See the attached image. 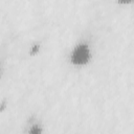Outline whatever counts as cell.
<instances>
[{"label":"cell","instance_id":"6da1fadb","mask_svg":"<svg viewBox=\"0 0 134 134\" xmlns=\"http://www.w3.org/2000/svg\"><path fill=\"white\" fill-rule=\"evenodd\" d=\"M70 61L73 65L84 66L90 61V48L86 43L77 44L70 55Z\"/></svg>","mask_w":134,"mask_h":134},{"label":"cell","instance_id":"7a4b0ae2","mask_svg":"<svg viewBox=\"0 0 134 134\" xmlns=\"http://www.w3.org/2000/svg\"><path fill=\"white\" fill-rule=\"evenodd\" d=\"M42 132V128H40L39 125H34L31 126V129L29 130L30 134H40Z\"/></svg>","mask_w":134,"mask_h":134},{"label":"cell","instance_id":"3957f363","mask_svg":"<svg viewBox=\"0 0 134 134\" xmlns=\"http://www.w3.org/2000/svg\"><path fill=\"white\" fill-rule=\"evenodd\" d=\"M39 50H40V44H35L30 48V54L31 55H35L37 52H39Z\"/></svg>","mask_w":134,"mask_h":134},{"label":"cell","instance_id":"277c9868","mask_svg":"<svg viewBox=\"0 0 134 134\" xmlns=\"http://www.w3.org/2000/svg\"><path fill=\"white\" fill-rule=\"evenodd\" d=\"M132 0H117V2L119 3H122V4H126V3H130Z\"/></svg>","mask_w":134,"mask_h":134},{"label":"cell","instance_id":"5b68a950","mask_svg":"<svg viewBox=\"0 0 134 134\" xmlns=\"http://www.w3.org/2000/svg\"><path fill=\"white\" fill-rule=\"evenodd\" d=\"M5 106H6V103H5V102H3V103H2V105L0 106V111H3V110H4V108H5Z\"/></svg>","mask_w":134,"mask_h":134}]
</instances>
